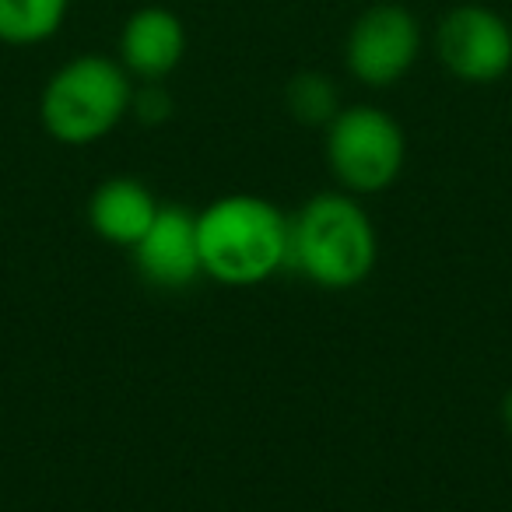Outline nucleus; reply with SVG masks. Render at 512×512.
Masks as SVG:
<instances>
[{"label":"nucleus","mask_w":512,"mask_h":512,"mask_svg":"<svg viewBox=\"0 0 512 512\" xmlns=\"http://www.w3.org/2000/svg\"><path fill=\"white\" fill-rule=\"evenodd\" d=\"M204 278L253 288L288 267V214L256 193H225L197 214Z\"/></svg>","instance_id":"1"},{"label":"nucleus","mask_w":512,"mask_h":512,"mask_svg":"<svg viewBox=\"0 0 512 512\" xmlns=\"http://www.w3.org/2000/svg\"><path fill=\"white\" fill-rule=\"evenodd\" d=\"M379 256L376 225L355 193L327 190L288 218V271L327 292L358 288Z\"/></svg>","instance_id":"2"},{"label":"nucleus","mask_w":512,"mask_h":512,"mask_svg":"<svg viewBox=\"0 0 512 512\" xmlns=\"http://www.w3.org/2000/svg\"><path fill=\"white\" fill-rule=\"evenodd\" d=\"M134 78L120 60L81 53L50 74L39 95V123L57 144L85 148L109 137L130 116Z\"/></svg>","instance_id":"3"},{"label":"nucleus","mask_w":512,"mask_h":512,"mask_svg":"<svg viewBox=\"0 0 512 512\" xmlns=\"http://www.w3.org/2000/svg\"><path fill=\"white\" fill-rule=\"evenodd\" d=\"M327 165L344 193L372 197L390 190L407 162L404 127L386 109L358 102L327 123Z\"/></svg>","instance_id":"4"},{"label":"nucleus","mask_w":512,"mask_h":512,"mask_svg":"<svg viewBox=\"0 0 512 512\" xmlns=\"http://www.w3.org/2000/svg\"><path fill=\"white\" fill-rule=\"evenodd\" d=\"M421 57V25L404 4H372L355 18L344 43L348 74L365 88H390Z\"/></svg>","instance_id":"5"},{"label":"nucleus","mask_w":512,"mask_h":512,"mask_svg":"<svg viewBox=\"0 0 512 512\" xmlns=\"http://www.w3.org/2000/svg\"><path fill=\"white\" fill-rule=\"evenodd\" d=\"M435 57L463 85H495L512 71V25L484 4H460L435 25Z\"/></svg>","instance_id":"6"},{"label":"nucleus","mask_w":512,"mask_h":512,"mask_svg":"<svg viewBox=\"0 0 512 512\" xmlns=\"http://www.w3.org/2000/svg\"><path fill=\"white\" fill-rule=\"evenodd\" d=\"M134 267L151 288L183 292L204 278L197 246V214L186 207H162L134 249Z\"/></svg>","instance_id":"7"},{"label":"nucleus","mask_w":512,"mask_h":512,"mask_svg":"<svg viewBox=\"0 0 512 512\" xmlns=\"http://www.w3.org/2000/svg\"><path fill=\"white\" fill-rule=\"evenodd\" d=\"M186 57V29L169 8H137L123 22L120 64L134 81H165Z\"/></svg>","instance_id":"8"},{"label":"nucleus","mask_w":512,"mask_h":512,"mask_svg":"<svg viewBox=\"0 0 512 512\" xmlns=\"http://www.w3.org/2000/svg\"><path fill=\"white\" fill-rule=\"evenodd\" d=\"M162 204L155 193L134 176H113L95 186L88 200V225L102 242L120 249H134L158 218Z\"/></svg>","instance_id":"9"},{"label":"nucleus","mask_w":512,"mask_h":512,"mask_svg":"<svg viewBox=\"0 0 512 512\" xmlns=\"http://www.w3.org/2000/svg\"><path fill=\"white\" fill-rule=\"evenodd\" d=\"M71 0H0V43L39 46L67 22Z\"/></svg>","instance_id":"10"},{"label":"nucleus","mask_w":512,"mask_h":512,"mask_svg":"<svg viewBox=\"0 0 512 512\" xmlns=\"http://www.w3.org/2000/svg\"><path fill=\"white\" fill-rule=\"evenodd\" d=\"M285 106L302 127H323L341 113V92L337 85L320 71H302L288 81L285 88Z\"/></svg>","instance_id":"11"},{"label":"nucleus","mask_w":512,"mask_h":512,"mask_svg":"<svg viewBox=\"0 0 512 512\" xmlns=\"http://www.w3.org/2000/svg\"><path fill=\"white\" fill-rule=\"evenodd\" d=\"M130 113L148 127H158L172 116V95L162 88V81H141V88H134V99H130Z\"/></svg>","instance_id":"12"},{"label":"nucleus","mask_w":512,"mask_h":512,"mask_svg":"<svg viewBox=\"0 0 512 512\" xmlns=\"http://www.w3.org/2000/svg\"><path fill=\"white\" fill-rule=\"evenodd\" d=\"M502 421H505V428L512 432V386H509V393L502 397Z\"/></svg>","instance_id":"13"}]
</instances>
